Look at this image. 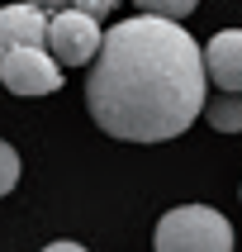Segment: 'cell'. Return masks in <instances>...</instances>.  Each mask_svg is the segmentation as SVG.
<instances>
[{
    "label": "cell",
    "instance_id": "cell-1",
    "mask_svg": "<svg viewBox=\"0 0 242 252\" xmlns=\"http://www.w3.org/2000/svg\"><path fill=\"white\" fill-rule=\"evenodd\" d=\"M85 76V105L109 138L166 143L199 119L204 110V67L199 43L176 19L133 14L100 33Z\"/></svg>",
    "mask_w": 242,
    "mask_h": 252
},
{
    "label": "cell",
    "instance_id": "cell-2",
    "mask_svg": "<svg viewBox=\"0 0 242 252\" xmlns=\"http://www.w3.org/2000/svg\"><path fill=\"white\" fill-rule=\"evenodd\" d=\"M157 252H233V224L209 205H181L157 219Z\"/></svg>",
    "mask_w": 242,
    "mask_h": 252
},
{
    "label": "cell",
    "instance_id": "cell-3",
    "mask_svg": "<svg viewBox=\"0 0 242 252\" xmlns=\"http://www.w3.org/2000/svg\"><path fill=\"white\" fill-rule=\"evenodd\" d=\"M43 48L53 57L57 67H85L100 48V19L81 10H53L48 14V24H43Z\"/></svg>",
    "mask_w": 242,
    "mask_h": 252
},
{
    "label": "cell",
    "instance_id": "cell-4",
    "mask_svg": "<svg viewBox=\"0 0 242 252\" xmlns=\"http://www.w3.org/2000/svg\"><path fill=\"white\" fill-rule=\"evenodd\" d=\"M0 86L14 95H53L62 86V67H57L43 43H19L0 53Z\"/></svg>",
    "mask_w": 242,
    "mask_h": 252
},
{
    "label": "cell",
    "instance_id": "cell-5",
    "mask_svg": "<svg viewBox=\"0 0 242 252\" xmlns=\"http://www.w3.org/2000/svg\"><path fill=\"white\" fill-rule=\"evenodd\" d=\"M199 67H204V81H214L218 91H228V95H238V86H242V33L238 29L214 33V38L199 48Z\"/></svg>",
    "mask_w": 242,
    "mask_h": 252
},
{
    "label": "cell",
    "instance_id": "cell-6",
    "mask_svg": "<svg viewBox=\"0 0 242 252\" xmlns=\"http://www.w3.org/2000/svg\"><path fill=\"white\" fill-rule=\"evenodd\" d=\"M43 24H48V14L33 10V5H5L0 10V53L5 48H19V43H43Z\"/></svg>",
    "mask_w": 242,
    "mask_h": 252
},
{
    "label": "cell",
    "instance_id": "cell-7",
    "mask_svg": "<svg viewBox=\"0 0 242 252\" xmlns=\"http://www.w3.org/2000/svg\"><path fill=\"white\" fill-rule=\"evenodd\" d=\"M199 114H204V119H209L218 133H238V128H242V100H238V95H228V91L214 100V105L204 100V110H199Z\"/></svg>",
    "mask_w": 242,
    "mask_h": 252
},
{
    "label": "cell",
    "instance_id": "cell-8",
    "mask_svg": "<svg viewBox=\"0 0 242 252\" xmlns=\"http://www.w3.org/2000/svg\"><path fill=\"white\" fill-rule=\"evenodd\" d=\"M28 5L43 10V14H53V10H81V14H90V19H105L119 0H28Z\"/></svg>",
    "mask_w": 242,
    "mask_h": 252
},
{
    "label": "cell",
    "instance_id": "cell-9",
    "mask_svg": "<svg viewBox=\"0 0 242 252\" xmlns=\"http://www.w3.org/2000/svg\"><path fill=\"white\" fill-rule=\"evenodd\" d=\"M138 5V14H157V19H176L181 24L185 14H195L199 0H133Z\"/></svg>",
    "mask_w": 242,
    "mask_h": 252
},
{
    "label": "cell",
    "instance_id": "cell-10",
    "mask_svg": "<svg viewBox=\"0 0 242 252\" xmlns=\"http://www.w3.org/2000/svg\"><path fill=\"white\" fill-rule=\"evenodd\" d=\"M14 181H19V153L10 143H0V195H10Z\"/></svg>",
    "mask_w": 242,
    "mask_h": 252
},
{
    "label": "cell",
    "instance_id": "cell-11",
    "mask_svg": "<svg viewBox=\"0 0 242 252\" xmlns=\"http://www.w3.org/2000/svg\"><path fill=\"white\" fill-rule=\"evenodd\" d=\"M43 252H85V248H81V243H48Z\"/></svg>",
    "mask_w": 242,
    "mask_h": 252
}]
</instances>
